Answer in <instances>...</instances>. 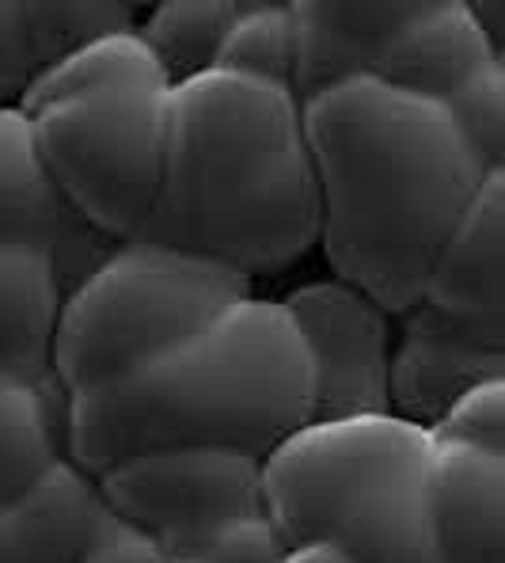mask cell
I'll list each match as a JSON object with an SVG mask.
<instances>
[{
	"mask_svg": "<svg viewBox=\"0 0 505 563\" xmlns=\"http://www.w3.org/2000/svg\"><path fill=\"white\" fill-rule=\"evenodd\" d=\"M460 137L483 164V172H505V62L483 69L468 88L445 103Z\"/></svg>",
	"mask_w": 505,
	"mask_h": 563,
	"instance_id": "22",
	"label": "cell"
},
{
	"mask_svg": "<svg viewBox=\"0 0 505 563\" xmlns=\"http://www.w3.org/2000/svg\"><path fill=\"white\" fill-rule=\"evenodd\" d=\"M168 549L160 544V537L145 533L134 521L119 518L106 510L92 529V537L85 541L77 563H168Z\"/></svg>",
	"mask_w": 505,
	"mask_h": 563,
	"instance_id": "25",
	"label": "cell"
},
{
	"mask_svg": "<svg viewBox=\"0 0 505 563\" xmlns=\"http://www.w3.org/2000/svg\"><path fill=\"white\" fill-rule=\"evenodd\" d=\"M429 434L445 438V442L505 453V377L483 380L471 393H463Z\"/></svg>",
	"mask_w": 505,
	"mask_h": 563,
	"instance_id": "24",
	"label": "cell"
},
{
	"mask_svg": "<svg viewBox=\"0 0 505 563\" xmlns=\"http://www.w3.org/2000/svg\"><path fill=\"white\" fill-rule=\"evenodd\" d=\"M31 77H35V65H31L20 4L0 0V107H20Z\"/></svg>",
	"mask_w": 505,
	"mask_h": 563,
	"instance_id": "26",
	"label": "cell"
},
{
	"mask_svg": "<svg viewBox=\"0 0 505 563\" xmlns=\"http://www.w3.org/2000/svg\"><path fill=\"white\" fill-rule=\"evenodd\" d=\"M251 294V278L205 255L145 236L119 240L57 309L49 366L65 404L130 377Z\"/></svg>",
	"mask_w": 505,
	"mask_h": 563,
	"instance_id": "5",
	"label": "cell"
},
{
	"mask_svg": "<svg viewBox=\"0 0 505 563\" xmlns=\"http://www.w3.org/2000/svg\"><path fill=\"white\" fill-rule=\"evenodd\" d=\"M422 0H293L296 99L354 77H377L388 46L418 15Z\"/></svg>",
	"mask_w": 505,
	"mask_h": 563,
	"instance_id": "11",
	"label": "cell"
},
{
	"mask_svg": "<svg viewBox=\"0 0 505 563\" xmlns=\"http://www.w3.org/2000/svg\"><path fill=\"white\" fill-rule=\"evenodd\" d=\"M145 240L244 278L281 275L319 240V195L293 88L210 69L168 92V148Z\"/></svg>",
	"mask_w": 505,
	"mask_h": 563,
	"instance_id": "2",
	"label": "cell"
},
{
	"mask_svg": "<svg viewBox=\"0 0 505 563\" xmlns=\"http://www.w3.org/2000/svg\"><path fill=\"white\" fill-rule=\"evenodd\" d=\"M168 556L194 563H281L289 556V544L262 510V515H244L202 533L179 537L168 544Z\"/></svg>",
	"mask_w": 505,
	"mask_h": 563,
	"instance_id": "23",
	"label": "cell"
},
{
	"mask_svg": "<svg viewBox=\"0 0 505 563\" xmlns=\"http://www.w3.org/2000/svg\"><path fill=\"white\" fill-rule=\"evenodd\" d=\"M505 62L463 0H422L418 15L388 46L377 80L434 103H449L483 69Z\"/></svg>",
	"mask_w": 505,
	"mask_h": 563,
	"instance_id": "14",
	"label": "cell"
},
{
	"mask_svg": "<svg viewBox=\"0 0 505 563\" xmlns=\"http://www.w3.org/2000/svg\"><path fill=\"white\" fill-rule=\"evenodd\" d=\"M319 240L335 278L403 317L486 176L441 103L377 77L304 99Z\"/></svg>",
	"mask_w": 505,
	"mask_h": 563,
	"instance_id": "1",
	"label": "cell"
},
{
	"mask_svg": "<svg viewBox=\"0 0 505 563\" xmlns=\"http://www.w3.org/2000/svg\"><path fill=\"white\" fill-rule=\"evenodd\" d=\"M65 457V393L0 369V507Z\"/></svg>",
	"mask_w": 505,
	"mask_h": 563,
	"instance_id": "17",
	"label": "cell"
},
{
	"mask_svg": "<svg viewBox=\"0 0 505 563\" xmlns=\"http://www.w3.org/2000/svg\"><path fill=\"white\" fill-rule=\"evenodd\" d=\"M312 422V362L281 301L221 309L130 377L65 404V457L99 476L168 445H221L267 461Z\"/></svg>",
	"mask_w": 505,
	"mask_h": 563,
	"instance_id": "3",
	"label": "cell"
},
{
	"mask_svg": "<svg viewBox=\"0 0 505 563\" xmlns=\"http://www.w3.org/2000/svg\"><path fill=\"white\" fill-rule=\"evenodd\" d=\"M400 320V339L392 343L388 366L392 416L434 430L463 393L505 377V335L471 328L422 301Z\"/></svg>",
	"mask_w": 505,
	"mask_h": 563,
	"instance_id": "10",
	"label": "cell"
},
{
	"mask_svg": "<svg viewBox=\"0 0 505 563\" xmlns=\"http://www.w3.org/2000/svg\"><path fill=\"white\" fill-rule=\"evenodd\" d=\"M429 453V430L392 411L312 419L262 461L267 518L289 549L327 544L354 563H441Z\"/></svg>",
	"mask_w": 505,
	"mask_h": 563,
	"instance_id": "4",
	"label": "cell"
},
{
	"mask_svg": "<svg viewBox=\"0 0 505 563\" xmlns=\"http://www.w3.org/2000/svg\"><path fill=\"white\" fill-rule=\"evenodd\" d=\"M103 515L96 476L69 457L54 461L20 499L0 507V563H77Z\"/></svg>",
	"mask_w": 505,
	"mask_h": 563,
	"instance_id": "15",
	"label": "cell"
},
{
	"mask_svg": "<svg viewBox=\"0 0 505 563\" xmlns=\"http://www.w3.org/2000/svg\"><path fill=\"white\" fill-rule=\"evenodd\" d=\"M0 240L43 252L57 271L61 297L119 244L61 198L23 107H0Z\"/></svg>",
	"mask_w": 505,
	"mask_h": 563,
	"instance_id": "9",
	"label": "cell"
},
{
	"mask_svg": "<svg viewBox=\"0 0 505 563\" xmlns=\"http://www.w3.org/2000/svg\"><path fill=\"white\" fill-rule=\"evenodd\" d=\"M213 69L239 73V77L270 80V85L293 88L296 80V27L289 4L278 0H255L244 4L239 20L228 27Z\"/></svg>",
	"mask_w": 505,
	"mask_h": 563,
	"instance_id": "20",
	"label": "cell"
},
{
	"mask_svg": "<svg viewBox=\"0 0 505 563\" xmlns=\"http://www.w3.org/2000/svg\"><path fill=\"white\" fill-rule=\"evenodd\" d=\"M239 12L244 0H164L145 20H137V35L145 38L176 88L217 65L221 43Z\"/></svg>",
	"mask_w": 505,
	"mask_h": 563,
	"instance_id": "19",
	"label": "cell"
},
{
	"mask_svg": "<svg viewBox=\"0 0 505 563\" xmlns=\"http://www.w3.org/2000/svg\"><path fill=\"white\" fill-rule=\"evenodd\" d=\"M61 282L54 263L27 244L0 240V369L57 385L49 366Z\"/></svg>",
	"mask_w": 505,
	"mask_h": 563,
	"instance_id": "16",
	"label": "cell"
},
{
	"mask_svg": "<svg viewBox=\"0 0 505 563\" xmlns=\"http://www.w3.org/2000/svg\"><path fill=\"white\" fill-rule=\"evenodd\" d=\"M422 305L505 335V172L483 179L422 289Z\"/></svg>",
	"mask_w": 505,
	"mask_h": 563,
	"instance_id": "12",
	"label": "cell"
},
{
	"mask_svg": "<svg viewBox=\"0 0 505 563\" xmlns=\"http://www.w3.org/2000/svg\"><path fill=\"white\" fill-rule=\"evenodd\" d=\"M429 518L441 563H505V453L434 438Z\"/></svg>",
	"mask_w": 505,
	"mask_h": 563,
	"instance_id": "13",
	"label": "cell"
},
{
	"mask_svg": "<svg viewBox=\"0 0 505 563\" xmlns=\"http://www.w3.org/2000/svg\"><path fill=\"white\" fill-rule=\"evenodd\" d=\"M103 88H145V92H168L171 80L156 54L145 46V38L134 31H114L96 43L72 49V54L49 62L31 77L20 107L35 114L38 107L57 103V99L103 92Z\"/></svg>",
	"mask_w": 505,
	"mask_h": 563,
	"instance_id": "18",
	"label": "cell"
},
{
	"mask_svg": "<svg viewBox=\"0 0 505 563\" xmlns=\"http://www.w3.org/2000/svg\"><path fill=\"white\" fill-rule=\"evenodd\" d=\"M20 15L35 73L96 38L137 27L126 4H20Z\"/></svg>",
	"mask_w": 505,
	"mask_h": 563,
	"instance_id": "21",
	"label": "cell"
},
{
	"mask_svg": "<svg viewBox=\"0 0 505 563\" xmlns=\"http://www.w3.org/2000/svg\"><path fill=\"white\" fill-rule=\"evenodd\" d=\"M281 563H354L346 560L338 549H327V544H304V549H289V556Z\"/></svg>",
	"mask_w": 505,
	"mask_h": 563,
	"instance_id": "28",
	"label": "cell"
},
{
	"mask_svg": "<svg viewBox=\"0 0 505 563\" xmlns=\"http://www.w3.org/2000/svg\"><path fill=\"white\" fill-rule=\"evenodd\" d=\"M471 15H475V23L483 27V35L491 38V46L498 49V54H505V38H502V12L505 4H498V0H479V4H468Z\"/></svg>",
	"mask_w": 505,
	"mask_h": 563,
	"instance_id": "27",
	"label": "cell"
},
{
	"mask_svg": "<svg viewBox=\"0 0 505 563\" xmlns=\"http://www.w3.org/2000/svg\"><path fill=\"white\" fill-rule=\"evenodd\" d=\"M168 563H194V560H168Z\"/></svg>",
	"mask_w": 505,
	"mask_h": 563,
	"instance_id": "29",
	"label": "cell"
},
{
	"mask_svg": "<svg viewBox=\"0 0 505 563\" xmlns=\"http://www.w3.org/2000/svg\"><path fill=\"white\" fill-rule=\"evenodd\" d=\"M106 510L171 541L221 521L262 515V461L221 445H168L114 461L96 476Z\"/></svg>",
	"mask_w": 505,
	"mask_h": 563,
	"instance_id": "7",
	"label": "cell"
},
{
	"mask_svg": "<svg viewBox=\"0 0 505 563\" xmlns=\"http://www.w3.org/2000/svg\"><path fill=\"white\" fill-rule=\"evenodd\" d=\"M308 346L312 362V419L380 416L388 408L392 366V312L343 278H319L285 297Z\"/></svg>",
	"mask_w": 505,
	"mask_h": 563,
	"instance_id": "8",
	"label": "cell"
},
{
	"mask_svg": "<svg viewBox=\"0 0 505 563\" xmlns=\"http://www.w3.org/2000/svg\"><path fill=\"white\" fill-rule=\"evenodd\" d=\"M168 92L103 88L31 114L49 179L111 240L141 236L153 218L168 148Z\"/></svg>",
	"mask_w": 505,
	"mask_h": 563,
	"instance_id": "6",
	"label": "cell"
}]
</instances>
